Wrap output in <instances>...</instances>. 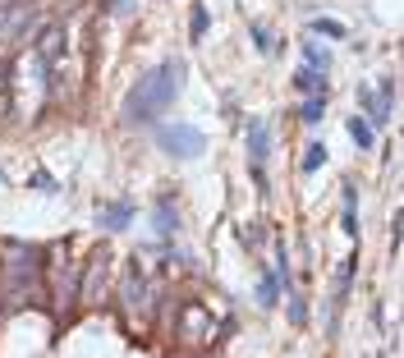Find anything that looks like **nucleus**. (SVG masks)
Wrapping results in <instances>:
<instances>
[{"instance_id":"3","label":"nucleus","mask_w":404,"mask_h":358,"mask_svg":"<svg viewBox=\"0 0 404 358\" xmlns=\"http://www.w3.org/2000/svg\"><path fill=\"white\" fill-rule=\"evenodd\" d=\"M359 106H363V120H368L372 129L391 124V115H395V79H381L377 88L363 83V88H359Z\"/></svg>"},{"instance_id":"17","label":"nucleus","mask_w":404,"mask_h":358,"mask_svg":"<svg viewBox=\"0 0 404 358\" xmlns=\"http://www.w3.org/2000/svg\"><path fill=\"white\" fill-rule=\"evenodd\" d=\"M207 28H211L207 5H193V28H189V37H193V42H202V37H207Z\"/></svg>"},{"instance_id":"2","label":"nucleus","mask_w":404,"mask_h":358,"mask_svg":"<svg viewBox=\"0 0 404 358\" xmlns=\"http://www.w3.org/2000/svg\"><path fill=\"white\" fill-rule=\"evenodd\" d=\"M152 138H157V147L175 161H193V157L207 152V133L193 129V124H157Z\"/></svg>"},{"instance_id":"11","label":"nucleus","mask_w":404,"mask_h":358,"mask_svg":"<svg viewBox=\"0 0 404 358\" xmlns=\"http://www.w3.org/2000/svg\"><path fill=\"white\" fill-rule=\"evenodd\" d=\"M349 138L359 142L363 152H372V142H377V129H372V124L363 120V115H349Z\"/></svg>"},{"instance_id":"8","label":"nucleus","mask_w":404,"mask_h":358,"mask_svg":"<svg viewBox=\"0 0 404 358\" xmlns=\"http://www.w3.org/2000/svg\"><path fill=\"white\" fill-rule=\"evenodd\" d=\"M340 230L344 235H359V189L354 184H340Z\"/></svg>"},{"instance_id":"20","label":"nucleus","mask_w":404,"mask_h":358,"mask_svg":"<svg viewBox=\"0 0 404 358\" xmlns=\"http://www.w3.org/2000/svg\"><path fill=\"white\" fill-rule=\"evenodd\" d=\"M0 179H5V170H0Z\"/></svg>"},{"instance_id":"10","label":"nucleus","mask_w":404,"mask_h":358,"mask_svg":"<svg viewBox=\"0 0 404 358\" xmlns=\"http://www.w3.org/2000/svg\"><path fill=\"white\" fill-rule=\"evenodd\" d=\"M257 303L262 308L281 303V276H276V271H262V280H257Z\"/></svg>"},{"instance_id":"16","label":"nucleus","mask_w":404,"mask_h":358,"mask_svg":"<svg viewBox=\"0 0 404 358\" xmlns=\"http://www.w3.org/2000/svg\"><path fill=\"white\" fill-rule=\"evenodd\" d=\"M322 115H326V96H308V101L299 106V120L303 124H317Z\"/></svg>"},{"instance_id":"15","label":"nucleus","mask_w":404,"mask_h":358,"mask_svg":"<svg viewBox=\"0 0 404 358\" xmlns=\"http://www.w3.org/2000/svg\"><path fill=\"white\" fill-rule=\"evenodd\" d=\"M308 28H313L317 37H335V42H344V37H349V33H344V23H335V18H313Z\"/></svg>"},{"instance_id":"13","label":"nucleus","mask_w":404,"mask_h":358,"mask_svg":"<svg viewBox=\"0 0 404 358\" xmlns=\"http://www.w3.org/2000/svg\"><path fill=\"white\" fill-rule=\"evenodd\" d=\"M248 33H253V51H257V55H276V37H271V28L253 23Z\"/></svg>"},{"instance_id":"18","label":"nucleus","mask_w":404,"mask_h":358,"mask_svg":"<svg viewBox=\"0 0 404 358\" xmlns=\"http://www.w3.org/2000/svg\"><path fill=\"white\" fill-rule=\"evenodd\" d=\"M285 313H290V322H294V326H303V322H308V298H303V294H290Z\"/></svg>"},{"instance_id":"6","label":"nucleus","mask_w":404,"mask_h":358,"mask_svg":"<svg viewBox=\"0 0 404 358\" xmlns=\"http://www.w3.org/2000/svg\"><path fill=\"white\" fill-rule=\"evenodd\" d=\"M152 220H157V235H175V230H179V202H175V193H161V198L152 202Z\"/></svg>"},{"instance_id":"9","label":"nucleus","mask_w":404,"mask_h":358,"mask_svg":"<svg viewBox=\"0 0 404 358\" xmlns=\"http://www.w3.org/2000/svg\"><path fill=\"white\" fill-rule=\"evenodd\" d=\"M294 88H299V96H326V92H331V83H326V69L299 65V74H294Z\"/></svg>"},{"instance_id":"12","label":"nucleus","mask_w":404,"mask_h":358,"mask_svg":"<svg viewBox=\"0 0 404 358\" xmlns=\"http://www.w3.org/2000/svg\"><path fill=\"white\" fill-rule=\"evenodd\" d=\"M303 51V65H313V69H331V51H326L322 42H299Z\"/></svg>"},{"instance_id":"1","label":"nucleus","mask_w":404,"mask_h":358,"mask_svg":"<svg viewBox=\"0 0 404 358\" xmlns=\"http://www.w3.org/2000/svg\"><path fill=\"white\" fill-rule=\"evenodd\" d=\"M179 74H184V60H166L161 69L142 74V79L124 92V106H120L124 124H157L179 96V83H184Z\"/></svg>"},{"instance_id":"14","label":"nucleus","mask_w":404,"mask_h":358,"mask_svg":"<svg viewBox=\"0 0 404 358\" xmlns=\"http://www.w3.org/2000/svg\"><path fill=\"white\" fill-rule=\"evenodd\" d=\"M326 166V147L322 142H308L303 147V175H313V170H322Z\"/></svg>"},{"instance_id":"7","label":"nucleus","mask_w":404,"mask_h":358,"mask_svg":"<svg viewBox=\"0 0 404 358\" xmlns=\"http://www.w3.org/2000/svg\"><path fill=\"white\" fill-rule=\"evenodd\" d=\"M244 133H248V157H253V166H262V161L271 157V129H266L262 120H248Z\"/></svg>"},{"instance_id":"4","label":"nucleus","mask_w":404,"mask_h":358,"mask_svg":"<svg viewBox=\"0 0 404 358\" xmlns=\"http://www.w3.org/2000/svg\"><path fill=\"white\" fill-rule=\"evenodd\" d=\"M120 298H124L129 308H142V303L152 298V289H147V276H142V267H138V262H129V267H124V285H120Z\"/></svg>"},{"instance_id":"5","label":"nucleus","mask_w":404,"mask_h":358,"mask_svg":"<svg viewBox=\"0 0 404 358\" xmlns=\"http://www.w3.org/2000/svg\"><path fill=\"white\" fill-rule=\"evenodd\" d=\"M97 225H101V230H111V235H115V230H129V225H133V202H129V198L106 202V207L97 211Z\"/></svg>"},{"instance_id":"19","label":"nucleus","mask_w":404,"mask_h":358,"mask_svg":"<svg viewBox=\"0 0 404 358\" xmlns=\"http://www.w3.org/2000/svg\"><path fill=\"white\" fill-rule=\"evenodd\" d=\"M33 189H37V193H60V189H55V179L46 175V170H37V175H33Z\"/></svg>"}]
</instances>
